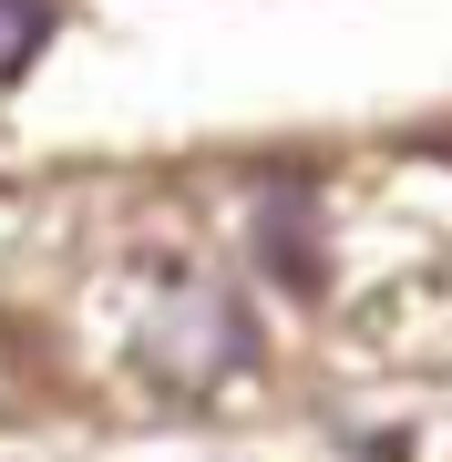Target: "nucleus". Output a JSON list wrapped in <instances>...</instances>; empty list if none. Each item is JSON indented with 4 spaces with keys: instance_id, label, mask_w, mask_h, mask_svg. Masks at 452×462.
I'll list each match as a JSON object with an SVG mask.
<instances>
[{
    "instance_id": "f257e3e1",
    "label": "nucleus",
    "mask_w": 452,
    "mask_h": 462,
    "mask_svg": "<svg viewBox=\"0 0 452 462\" xmlns=\"http://www.w3.org/2000/svg\"><path fill=\"white\" fill-rule=\"evenodd\" d=\"M247 360H257V329H247V309H236L217 278H185L165 309L144 319V339H134V370L154 391H185V401L226 391Z\"/></svg>"
},
{
    "instance_id": "f03ea898",
    "label": "nucleus",
    "mask_w": 452,
    "mask_h": 462,
    "mask_svg": "<svg viewBox=\"0 0 452 462\" xmlns=\"http://www.w3.org/2000/svg\"><path fill=\"white\" fill-rule=\"evenodd\" d=\"M42 42H51V0H0V83H21Z\"/></svg>"
}]
</instances>
